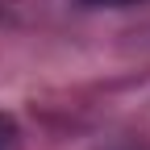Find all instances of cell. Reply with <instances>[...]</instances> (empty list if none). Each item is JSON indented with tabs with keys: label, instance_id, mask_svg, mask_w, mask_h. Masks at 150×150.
Returning <instances> with one entry per match:
<instances>
[{
	"label": "cell",
	"instance_id": "obj_2",
	"mask_svg": "<svg viewBox=\"0 0 150 150\" xmlns=\"http://www.w3.org/2000/svg\"><path fill=\"white\" fill-rule=\"evenodd\" d=\"M88 4H129V0H88Z\"/></svg>",
	"mask_w": 150,
	"mask_h": 150
},
{
	"label": "cell",
	"instance_id": "obj_1",
	"mask_svg": "<svg viewBox=\"0 0 150 150\" xmlns=\"http://www.w3.org/2000/svg\"><path fill=\"white\" fill-rule=\"evenodd\" d=\"M8 142H13V121L0 117V150H8Z\"/></svg>",
	"mask_w": 150,
	"mask_h": 150
}]
</instances>
